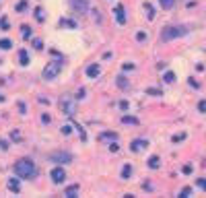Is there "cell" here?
<instances>
[{
    "label": "cell",
    "mask_w": 206,
    "mask_h": 198,
    "mask_svg": "<svg viewBox=\"0 0 206 198\" xmlns=\"http://www.w3.org/2000/svg\"><path fill=\"white\" fill-rule=\"evenodd\" d=\"M14 174L21 175V177H33L37 174V169H35V163L31 159H19L14 163Z\"/></svg>",
    "instance_id": "6da1fadb"
},
{
    "label": "cell",
    "mask_w": 206,
    "mask_h": 198,
    "mask_svg": "<svg viewBox=\"0 0 206 198\" xmlns=\"http://www.w3.org/2000/svg\"><path fill=\"white\" fill-rule=\"evenodd\" d=\"M188 33V27L185 25H171V27H165L161 31V41H171L175 37H182Z\"/></svg>",
    "instance_id": "7a4b0ae2"
},
{
    "label": "cell",
    "mask_w": 206,
    "mask_h": 198,
    "mask_svg": "<svg viewBox=\"0 0 206 198\" xmlns=\"http://www.w3.org/2000/svg\"><path fill=\"white\" fill-rule=\"evenodd\" d=\"M60 70H62V60H54V62H50V64H46V68H43V79H46V81L56 79L58 74H60Z\"/></svg>",
    "instance_id": "3957f363"
},
{
    "label": "cell",
    "mask_w": 206,
    "mask_h": 198,
    "mask_svg": "<svg viewBox=\"0 0 206 198\" xmlns=\"http://www.w3.org/2000/svg\"><path fill=\"white\" fill-rule=\"evenodd\" d=\"M60 109H62V114H66V116H74V112H76V101L72 99V97H62L60 99Z\"/></svg>",
    "instance_id": "277c9868"
},
{
    "label": "cell",
    "mask_w": 206,
    "mask_h": 198,
    "mask_svg": "<svg viewBox=\"0 0 206 198\" xmlns=\"http://www.w3.org/2000/svg\"><path fill=\"white\" fill-rule=\"evenodd\" d=\"M70 6H72V11L76 12H87V8H89V0H70Z\"/></svg>",
    "instance_id": "5b68a950"
},
{
    "label": "cell",
    "mask_w": 206,
    "mask_h": 198,
    "mask_svg": "<svg viewBox=\"0 0 206 198\" xmlns=\"http://www.w3.org/2000/svg\"><path fill=\"white\" fill-rule=\"evenodd\" d=\"M50 159L56 161V163H70V161H72V155H70V153H54Z\"/></svg>",
    "instance_id": "8992f818"
},
{
    "label": "cell",
    "mask_w": 206,
    "mask_h": 198,
    "mask_svg": "<svg viewBox=\"0 0 206 198\" xmlns=\"http://www.w3.org/2000/svg\"><path fill=\"white\" fill-rule=\"evenodd\" d=\"M50 175H52V180H54L56 184H60V182H64V177H66V174H64V169H62V167H54Z\"/></svg>",
    "instance_id": "52a82bcc"
},
{
    "label": "cell",
    "mask_w": 206,
    "mask_h": 198,
    "mask_svg": "<svg viewBox=\"0 0 206 198\" xmlns=\"http://www.w3.org/2000/svg\"><path fill=\"white\" fill-rule=\"evenodd\" d=\"M149 147V142L146 140H142V138H138V140H132V144H130V149L134 153H138V151H142V149H146Z\"/></svg>",
    "instance_id": "ba28073f"
},
{
    "label": "cell",
    "mask_w": 206,
    "mask_h": 198,
    "mask_svg": "<svg viewBox=\"0 0 206 198\" xmlns=\"http://www.w3.org/2000/svg\"><path fill=\"white\" fill-rule=\"evenodd\" d=\"M115 19H117V23H120V25L126 23V15H124V6H122V4L115 6Z\"/></svg>",
    "instance_id": "9c48e42d"
},
{
    "label": "cell",
    "mask_w": 206,
    "mask_h": 198,
    "mask_svg": "<svg viewBox=\"0 0 206 198\" xmlns=\"http://www.w3.org/2000/svg\"><path fill=\"white\" fill-rule=\"evenodd\" d=\"M76 194H79V184H72V186H68L64 190V196L66 198H74Z\"/></svg>",
    "instance_id": "30bf717a"
},
{
    "label": "cell",
    "mask_w": 206,
    "mask_h": 198,
    "mask_svg": "<svg viewBox=\"0 0 206 198\" xmlns=\"http://www.w3.org/2000/svg\"><path fill=\"white\" fill-rule=\"evenodd\" d=\"M99 72H101V68H99L97 64H91V66L87 68V76H91V79H97V76H99Z\"/></svg>",
    "instance_id": "8fae6325"
},
{
    "label": "cell",
    "mask_w": 206,
    "mask_h": 198,
    "mask_svg": "<svg viewBox=\"0 0 206 198\" xmlns=\"http://www.w3.org/2000/svg\"><path fill=\"white\" fill-rule=\"evenodd\" d=\"M19 62H21V66H27V64H29V54H27V50H21V52H19Z\"/></svg>",
    "instance_id": "7c38bea8"
},
{
    "label": "cell",
    "mask_w": 206,
    "mask_h": 198,
    "mask_svg": "<svg viewBox=\"0 0 206 198\" xmlns=\"http://www.w3.org/2000/svg\"><path fill=\"white\" fill-rule=\"evenodd\" d=\"M149 167L150 169H157V167H159V157H157V155H153L149 159Z\"/></svg>",
    "instance_id": "4fadbf2b"
},
{
    "label": "cell",
    "mask_w": 206,
    "mask_h": 198,
    "mask_svg": "<svg viewBox=\"0 0 206 198\" xmlns=\"http://www.w3.org/2000/svg\"><path fill=\"white\" fill-rule=\"evenodd\" d=\"M144 8H146V17H149V21L155 19V11H153V6H150L149 2H144Z\"/></svg>",
    "instance_id": "5bb4252c"
},
{
    "label": "cell",
    "mask_w": 206,
    "mask_h": 198,
    "mask_svg": "<svg viewBox=\"0 0 206 198\" xmlns=\"http://www.w3.org/2000/svg\"><path fill=\"white\" fill-rule=\"evenodd\" d=\"M11 47H12L11 39H0V50H11Z\"/></svg>",
    "instance_id": "9a60e30c"
},
{
    "label": "cell",
    "mask_w": 206,
    "mask_h": 198,
    "mask_svg": "<svg viewBox=\"0 0 206 198\" xmlns=\"http://www.w3.org/2000/svg\"><path fill=\"white\" fill-rule=\"evenodd\" d=\"M8 188H11L12 192H19V190H21V186H19L17 180H11V182H8Z\"/></svg>",
    "instance_id": "2e32d148"
},
{
    "label": "cell",
    "mask_w": 206,
    "mask_h": 198,
    "mask_svg": "<svg viewBox=\"0 0 206 198\" xmlns=\"http://www.w3.org/2000/svg\"><path fill=\"white\" fill-rule=\"evenodd\" d=\"M117 87H120V89H128V81L124 76H117Z\"/></svg>",
    "instance_id": "e0dca14e"
},
{
    "label": "cell",
    "mask_w": 206,
    "mask_h": 198,
    "mask_svg": "<svg viewBox=\"0 0 206 198\" xmlns=\"http://www.w3.org/2000/svg\"><path fill=\"white\" fill-rule=\"evenodd\" d=\"M122 122H124V124H138V120H136V118H132V116H124V118H122Z\"/></svg>",
    "instance_id": "ac0fdd59"
},
{
    "label": "cell",
    "mask_w": 206,
    "mask_h": 198,
    "mask_svg": "<svg viewBox=\"0 0 206 198\" xmlns=\"http://www.w3.org/2000/svg\"><path fill=\"white\" fill-rule=\"evenodd\" d=\"M132 175V167L130 165H124V169H122V177H130Z\"/></svg>",
    "instance_id": "d6986e66"
},
{
    "label": "cell",
    "mask_w": 206,
    "mask_h": 198,
    "mask_svg": "<svg viewBox=\"0 0 206 198\" xmlns=\"http://www.w3.org/2000/svg\"><path fill=\"white\" fill-rule=\"evenodd\" d=\"M159 2H161L163 8H171L173 4H175V0H159Z\"/></svg>",
    "instance_id": "ffe728a7"
},
{
    "label": "cell",
    "mask_w": 206,
    "mask_h": 198,
    "mask_svg": "<svg viewBox=\"0 0 206 198\" xmlns=\"http://www.w3.org/2000/svg\"><path fill=\"white\" fill-rule=\"evenodd\" d=\"M163 81H165V83H173V81H175V74H173V72H165Z\"/></svg>",
    "instance_id": "44dd1931"
},
{
    "label": "cell",
    "mask_w": 206,
    "mask_h": 198,
    "mask_svg": "<svg viewBox=\"0 0 206 198\" xmlns=\"http://www.w3.org/2000/svg\"><path fill=\"white\" fill-rule=\"evenodd\" d=\"M60 25H62V27H76V25L72 23V21H68V19H62V21H60Z\"/></svg>",
    "instance_id": "7402d4cb"
},
{
    "label": "cell",
    "mask_w": 206,
    "mask_h": 198,
    "mask_svg": "<svg viewBox=\"0 0 206 198\" xmlns=\"http://www.w3.org/2000/svg\"><path fill=\"white\" fill-rule=\"evenodd\" d=\"M35 19L37 21H43V11L41 8H35Z\"/></svg>",
    "instance_id": "603a6c76"
},
{
    "label": "cell",
    "mask_w": 206,
    "mask_h": 198,
    "mask_svg": "<svg viewBox=\"0 0 206 198\" xmlns=\"http://www.w3.org/2000/svg\"><path fill=\"white\" fill-rule=\"evenodd\" d=\"M146 93H149V95H159V97H161L163 91H161V89H146Z\"/></svg>",
    "instance_id": "cb8c5ba5"
},
{
    "label": "cell",
    "mask_w": 206,
    "mask_h": 198,
    "mask_svg": "<svg viewBox=\"0 0 206 198\" xmlns=\"http://www.w3.org/2000/svg\"><path fill=\"white\" fill-rule=\"evenodd\" d=\"M0 27H2V29H8V19H6V17L0 19Z\"/></svg>",
    "instance_id": "d4e9b609"
},
{
    "label": "cell",
    "mask_w": 206,
    "mask_h": 198,
    "mask_svg": "<svg viewBox=\"0 0 206 198\" xmlns=\"http://www.w3.org/2000/svg\"><path fill=\"white\" fill-rule=\"evenodd\" d=\"M198 109H200L202 114H206V101H204V99H202V101L198 103Z\"/></svg>",
    "instance_id": "484cf974"
},
{
    "label": "cell",
    "mask_w": 206,
    "mask_h": 198,
    "mask_svg": "<svg viewBox=\"0 0 206 198\" xmlns=\"http://www.w3.org/2000/svg\"><path fill=\"white\" fill-rule=\"evenodd\" d=\"M136 39H138V41H144V39H146V33H142V31H138V33H136Z\"/></svg>",
    "instance_id": "4316f807"
},
{
    "label": "cell",
    "mask_w": 206,
    "mask_h": 198,
    "mask_svg": "<svg viewBox=\"0 0 206 198\" xmlns=\"http://www.w3.org/2000/svg\"><path fill=\"white\" fill-rule=\"evenodd\" d=\"M21 31H23V37H25V39H27V37H29V35H31V29H29V27H23V29H21Z\"/></svg>",
    "instance_id": "83f0119b"
},
{
    "label": "cell",
    "mask_w": 206,
    "mask_h": 198,
    "mask_svg": "<svg viewBox=\"0 0 206 198\" xmlns=\"http://www.w3.org/2000/svg\"><path fill=\"white\" fill-rule=\"evenodd\" d=\"M196 184H198V188L206 190V180H196Z\"/></svg>",
    "instance_id": "f1b7e54d"
},
{
    "label": "cell",
    "mask_w": 206,
    "mask_h": 198,
    "mask_svg": "<svg viewBox=\"0 0 206 198\" xmlns=\"http://www.w3.org/2000/svg\"><path fill=\"white\" fill-rule=\"evenodd\" d=\"M101 136H103V138H114L115 140V134H114V132H103Z\"/></svg>",
    "instance_id": "f546056e"
},
{
    "label": "cell",
    "mask_w": 206,
    "mask_h": 198,
    "mask_svg": "<svg viewBox=\"0 0 206 198\" xmlns=\"http://www.w3.org/2000/svg\"><path fill=\"white\" fill-rule=\"evenodd\" d=\"M25 6H27V0H23V2H19V4H17V11H23Z\"/></svg>",
    "instance_id": "4dcf8cb0"
},
{
    "label": "cell",
    "mask_w": 206,
    "mask_h": 198,
    "mask_svg": "<svg viewBox=\"0 0 206 198\" xmlns=\"http://www.w3.org/2000/svg\"><path fill=\"white\" fill-rule=\"evenodd\" d=\"M185 138V134H175V136H173V142H177V140H183Z\"/></svg>",
    "instance_id": "1f68e13d"
},
{
    "label": "cell",
    "mask_w": 206,
    "mask_h": 198,
    "mask_svg": "<svg viewBox=\"0 0 206 198\" xmlns=\"http://www.w3.org/2000/svg\"><path fill=\"white\" fill-rule=\"evenodd\" d=\"M117 149H120V147H117V142H111V144H109V151H117Z\"/></svg>",
    "instance_id": "d6a6232c"
},
{
    "label": "cell",
    "mask_w": 206,
    "mask_h": 198,
    "mask_svg": "<svg viewBox=\"0 0 206 198\" xmlns=\"http://www.w3.org/2000/svg\"><path fill=\"white\" fill-rule=\"evenodd\" d=\"M190 192H192L190 188H183V190H182V198H185V196H188V194H190Z\"/></svg>",
    "instance_id": "836d02e7"
},
{
    "label": "cell",
    "mask_w": 206,
    "mask_h": 198,
    "mask_svg": "<svg viewBox=\"0 0 206 198\" xmlns=\"http://www.w3.org/2000/svg\"><path fill=\"white\" fill-rule=\"evenodd\" d=\"M183 174H192V165H183Z\"/></svg>",
    "instance_id": "e575fe53"
},
{
    "label": "cell",
    "mask_w": 206,
    "mask_h": 198,
    "mask_svg": "<svg viewBox=\"0 0 206 198\" xmlns=\"http://www.w3.org/2000/svg\"><path fill=\"white\" fill-rule=\"evenodd\" d=\"M62 132H64V134H70L72 128H70V126H62Z\"/></svg>",
    "instance_id": "d590c367"
},
{
    "label": "cell",
    "mask_w": 206,
    "mask_h": 198,
    "mask_svg": "<svg viewBox=\"0 0 206 198\" xmlns=\"http://www.w3.org/2000/svg\"><path fill=\"white\" fill-rule=\"evenodd\" d=\"M33 46L37 47V50H41V46H43V44H41V41H39V39H35V41H33Z\"/></svg>",
    "instance_id": "8d00e7d4"
},
{
    "label": "cell",
    "mask_w": 206,
    "mask_h": 198,
    "mask_svg": "<svg viewBox=\"0 0 206 198\" xmlns=\"http://www.w3.org/2000/svg\"><path fill=\"white\" fill-rule=\"evenodd\" d=\"M41 122H43V124H50V116H46V114H43V116H41Z\"/></svg>",
    "instance_id": "74e56055"
},
{
    "label": "cell",
    "mask_w": 206,
    "mask_h": 198,
    "mask_svg": "<svg viewBox=\"0 0 206 198\" xmlns=\"http://www.w3.org/2000/svg\"><path fill=\"white\" fill-rule=\"evenodd\" d=\"M134 68V64H130V62H128V64H124V70H132Z\"/></svg>",
    "instance_id": "f35d334b"
},
{
    "label": "cell",
    "mask_w": 206,
    "mask_h": 198,
    "mask_svg": "<svg viewBox=\"0 0 206 198\" xmlns=\"http://www.w3.org/2000/svg\"><path fill=\"white\" fill-rule=\"evenodd\" d=\"M0 149H2V151H6V149H8V147H6V142H4V140H0Z\"/></svg>",
    "instance_id": "ab89813d"
},
{
    "label": "cell",
    "mask_w": 206,
    "mask_h": 198,
    "mask_svg": "<svg viewBox=\"0 0 206 198\" xmlns=\"http://www.w3.org/2000/svg\"><path fill=\"white\" fill-rule=\"evenodd\" d=\"M120 107L122 109H128V101H120Z\"/></svg>",
    "instance_id": "60d3db41"
},
{
    "label": "cell",
    "mask_w": 206,
    "mask_h": 198,
    "mask_svg": "<svg viewBox=\"0 0 206 198\" xmlns=\"http://www.w3.org/2000/svg\"><path fill=\"white\" fill-rule=\"evenodd\" d=\"M0 101H4V97H2V95H0Z\"/></svg>",
    "instance_id": "b9f144b4"
}]
</instances>
